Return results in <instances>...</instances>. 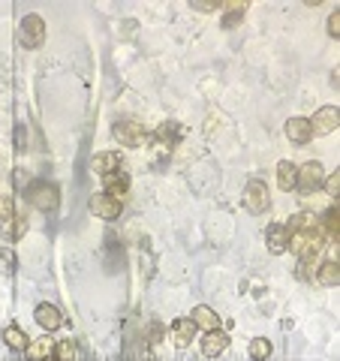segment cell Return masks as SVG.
I'll use <instances>...</instances> for the list:
<instances>
[{"label":"cell","instance_id":"obj_1","mask_svg":"<svg viewBox=\"0 0 340 361\" xmlns=\"http://www.w3.org/2000/svg\"><path fill=\"white\" fill-rule=\"evenodd\" d=\"M28 202L37 211H58V205H61V193H58V187L54 184H49V180H37V184H30V190H28Z\"/></svg>","mask_w":340,"mask_h":361},{"label":"cell","instance_id":"obj_2","mask_svg":"<svg viewBox=\"0 0 340 361\" xmlns=\"http://www.w3.org/2000/svg\"><path fill=\"white\" fill-rule=\"evenodd\" d=\"M111 133H115V139L121 145H127V148H145V145L151 142V133L145 130L139 121H118Z\"/></svg>","mask_w":340,"mask_h":361},{"label":"cell","instance_id":"obj_3","mask_svg":"<svg viewBox=\"0 0 340 361\" xmlns=\"http://www.w3.org/2000/svg\"><path fill=\"white\" fill-rule=\"evenodd\" d=\"M18 39L25 49H42V42H45V21L37 16V13H30L21 18V27H18Z\"/></svg>","mask_w":340,"mask_h":361},{"label":"cell","instance_id":"obj_4","mask_svg":"<svg viewBox=\"0 0 340 361\" xmlns=\"http://www.w3.org/2000/svg\"><path fill=\"white\" fill-rule=\"evenodd\" d=\"M325 180V169L320 160H308L304 166H298V178H296V187L301 193H316Z\"/></svg>","mask_w":340,"mask_h":361},{"label":"cell","instance_id":"obj_5","mask_svg":"<svg viewBox=\"0 0 340 361\" xmlns=\"http://www.w3.org/2000/svg\"><path fill=\"white\" fill-rule=\"evenodd\" d=\"M325 247V238L320 229H310V232H292L289 235V250L296 256H308V253H320Z\"/></svg>","mask_w":340,"mask_h":361},{"label":"cell","instance_id":"obj_6","mask_svg":"<svg viewBox=\"0 0 340 361\" xmlns=\"http://www.w3.org/2000/svg\"><path fill=\"white\" fill-rule=\"evenodd\" d=\"M310 121V130L313 135H328V133H334L340 127V109L337 106H322L320 111H316Z\"/></svg>","mask_w":340,"mask_h":361},{"label":"cell","instance_id":"obj_7","mask_svg":"<svg viewBox=\"0 0 340 361\" xmlns=\"http://www.w3.org/2000/svg\"><path fill=\"white\" fill-rule=\"evenodd\" d=\"M244 205L247 211H253V214H265L268 205H271V196H268V187H265V180H250L244 190Z\"/></svg>","mask_w":340,"mask_h":361},{"label":"cell","instance_id":"obj_8","mask_svg":"<svg viewBox=\"0 0 340 361\" xmlns=\"http://www.w3.org/2000/svg\"><path fill=\"white\" fill-rule=\"evenodd\" d=\"M33 319H37L40 329L49 334V331H58L61 325H63V313L54 307V304H40V307L33 310Z\"/></svg>","mask_w":340,"mask_h":361},{"label":"cell","instance_id":"obj_9","mask_svg":"<svg viewBox=\"0 0 340 361\" xmlns=\"http://www.w3.org/2000/svg\"><path fill=\"white\" fill-rule=\"evenodd\" d=\"M283 133H286V139L292 145H308L313 139V130H310V121L308 118H289L286 127H283Z\"/></svg>","mask_w":340,"mask_h":361},{"label":"cell","instance_id":"obj_10","mask_svg":"<svg viewBox=\"0 0 340 361\" xmlns=\"http://www.w3.org/2000/svg\"><path fill=\"white\" fill-rule=\"evenodd\" d=\"M90 169H94V175H111V172H121L123 169V160H121V154L118 151H103V154H97L94 160H90Z\"/></svg>","mask_w":340,"mask_h":361},{"label":"cell","instance_id":"obj_11","mask_svg":"<svg viewBox=\"0 0 340 361\" xmlns=\"http://www.w3.org/2000/svg\"><path fill=\"white\" fill-rule=\"evenodd\" d=\"M90 211H94L97 217H103V220H118L121 217V202L106 196V193H97L94 199H90Z\"/></svg>","mask_w":340,"mask_h":361},{"label":"cell","instance_id":"obj_12","mask_svg":"<svg viewBox=\"0 0 340 361\" xmlns=\"http://www.w3.org/2000/svg\"><path fill=\"white\" fill-rule=\"evenodd\" d=\"M226 346H229V334L214 329V331H205V337H202V353H205L208 358H217L226 353Z\"/></svg>","mask_w":340,"mask_h":361},{"label":"cell","instance_id":"obj_13","mask_svg":"<svg viewBox=\"0 0 340 361\" xmlns=\"http://www.w3.org/2000/svg\"><path fill=\"white\" fill-rule=\"evenodd\" d=\"M265 241H268V253H274V256H283L289 250V232H286V226H268V235H265Z\"/></svg>","mask_w":340,"mask_h":361},{"label":"cell","instance_id":"obj_14","mask_svg":"<svg viewBox=\"0 0 340 361\" xmlns=\"http://www.w3.org/2000/svg\"><path fill=\"white\" fill-rule=\"evenodd\" d=\"M106 196H111V199H123L130 193V175L127 172H111V175H106V190H103Z\"/></svg>","mask_w":340,"mask_h":361},{"label":"cell","instance_id":"obj_15","mask_svg":"<svg viewBox=\"0 0 340 361\" xmlns=\"http://www.w3.org/2000/svg\"><path fill=\"white\" fill-rule=\"evenodd\" d=\"M193 325L196 329H202V331H214V329H220V316L214 313L208 304H199V307H193Z\"/></svg>","mask_w":340,"mask_h":361},{"label":"cell","instance_id":"obj_16","mask_svg":"<svg viewBox=\"0 0 340 361\" xmlns=\"http://www.w3.org/2000/svg\"><path fill=\"white\" fill-rule=\"evenodd\" d=\"M199 329L193 325V319L190 316H184V319H175V325H172V337H175V346L178 349H187L190 343H193V334H196Z\"/></svg>","mask_w":340,"mask_h":361},{"label":"cell","instance_id":"obj_17","mask_svg":"<svg viewBox=\"0 0 340 361\" xmlns=\"http://www.w3.org/2000/svg\"><path fill=\"white\" fill-rule=\"evenodd\" d=\"M25 353H28L30 361H49L54 355V341H51V337H37V341L28 343Z\"/></svg>","mask_w":340,"mask_h":361},{"label":"cell","instance_id":"obj_18","mask_svg":"<svg viewBox=\"0 0 340 361\" xmlns=\"http://www.w3.org/2000/svg\"><path fill=\"white\" fill-rule=\"evenodd\" d=\"M337 229H340V220H337V208H328L322 217H320V232L325 244H334L337 241Z\"/></svg>","mask_w":340,"mask_h":361},{"label":"cell","instance_id":"obj_19","mask_svg":"<svg viewBox=\"0 0 340 361\" xmlns=\"http://www.w3.org/2000/svg\"><path fill=\"white\" fill-rule=\"evenodd\" d=\"M296 178H298V166L296 163H289V160H280L277 163V184L280 190H296Z\"/></svg>","mask_w":340,"mask_h":361},{"label":"cell","instance_id":"obj_20","mask_svg":"<svg viewBox=\"0 0 340 361\" xmlns=\"http://www.w3.org/2000/svg\"><path fill=\"white\" fill-rule=\"evenodd\" d=\"M316 280L322 286H334L340 280V268H337V259H322L320 268H316Z\"/></svg>","mask_w":340,"mask_h":361},{"label":"cell","instance_id":"obj_21","mask_svg":"<svg viewBox=\"0 0 340 361\" xmlns=\"http://www.w3.org/2000/svg\"><path fill=\"white\" fill-rule=\"evenodd\" d=\"M310 229H320V217H316V214H308V211L296 214V217L289 220V226H286L289 235L292 232H310Z\"/></svg>","mask_w":340,"mask_h":361},{"label":"cell","instance_id":"obj_22","mask_svg":"<svg viewBox=\"0 0 340 361\" xmlns=\"http://www.w3.org/2000/svg\"><path fill=\"white\" fill-rule=\"evenodd\" d=\"M4 343H6L9 349H16V353H25L30 341H28V334L21 331L18 325H6V329H4Z\"/></svg>","mask_w":340,"mask_h":361},{"label":"cell","instance_id":"obj_23","mask_svg":"<svg viewBox=\"0 0 340 361\" xmlns=\"http://www.w3.org/2000/svg\"><path fill=\"white\" fill-rule=\"evenodd\" d=\"M54 358H58V361H75V358H78L75 341H61V343H54Z\"/></svg>","mask_w":340,"mask_h":361},{"label":"cell","instance_id":"obj_24","mask_svg":"<svg viewBox=\"0 0 340 361\" xmlns=\"http://www.w3.org/2000/svg\"><path fill=\"white\" fill-rule=\"evenodd\" d=\"M301 259V268H298V274L304 277V280H310L313 274H316V268H320V253H308V256H298Z\"/></svg>","mask_w":340,"mask_h":361},{"label":"cell","instance_id":"obj_25","mask_svg":"<svg viewBox=\"0 0 340 361\" xmlns=\"http://www.w3.org/2000/svg\"><path fill=\"white\" fill-rule=\"evenodd\" d=\"M271 355V341H265V337H253L250 341V358L253 361H265Z\"/></svg>","mask_w":340,"mask_h":361},{"label":"cell","instance_id":"obj_26","mask_svg":"<svg viewBox=\"0 0 340 361\" xmlns=\"http://www.w3.org/2000/svg\"><path fill=\"white\" fill-rule=\"evenodd\" d=\"M223 9H226V16H223V27H235V21H238V16H244L247 4H244V0H241V4H226Z\"/></svg>","mask_w":340,"mask_h":361},{"label":"cell","instance_id":"obj_27","mask_svg":"<svg viewBox=\"0 0 340 361\" xmlns=\"http://www.w3.org/2000/svg\"><path fill=\"white\" fill-rule=\"evenodd\" d=\"M6 226V238L9 241H16V238H21V235L28 232V220L25 217H13L9 223H4Z\"/></svg>","mask_w":340,"mask_h":361},{"label":"cell","instance_id":"obj_28","mask_svg":"<svg viewBox=\"0 0 340 361\" xmlns=\"http://www.w3.org/2000/svg\"><path fill=\"white\" fill-rule=\"evenodd\" d=\"M16 217V205H13V196H0V223H9Z\"/></svg>","mask_w":340,"mask_h":361},{"label":"cell","instance_id":"obj_29","mask_svg":"<svg viewBox=\"0 0 340 361\" xmlns=\"http://www.w3.org/2000/svg\"><path fill=\"white\" fill-rule=\"evenodd\" d=\"M13 271H16V253L0 250V274H13Z\"/></svg>","mask_w":340,"mask_h":361},{"label":"cell","instance_id":"obj_30","mask_svg":"<svg viewBox=\"0 0 340 361\" xmlns=\"http://www.w3.org/2000/svg\"><path fill=\"white\" fill-rule=\"evenodd\" d=\"M322 190H325V196H337L340 193V172H332L325 180H322Z\"/></svg>","mask_w":340,"mask_h":361},{"label":"cell","instance_id":"obj_31","mask_svg":"<svg viewBox=\"0 0 340 361\" xmlns=\"http://www.w3.org/2000/svg\"><path fill=\"white\" fill-rule=\"evenodd\" d=\"M328 33H332V37H340V9H334V13L328 16Z\"/></svg>","mask_w":340,"mask_h":361}]
</instances>
